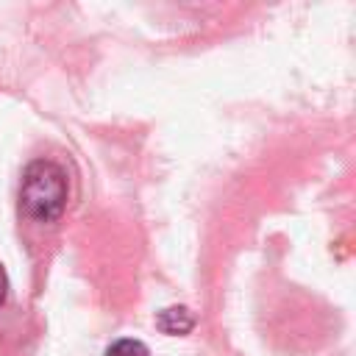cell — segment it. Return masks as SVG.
<instances>
[{
    "mask_svg": "<svg viewBox=\"0 0 356 356\" xmlns=\"http://www.w3.org/2000/svg\"><path fill=\"white\" fill-rule=\"evenodd\" d=\"M70 197L67 170L53 159H33L19 181V209L33 222H56Z\"/></svg>",
    "mask_w": 356,
    "mask_h": 356,
    "instance_id": "obj_1",
    "label": "cell"
},
{
    "mask_svg": "<svg viewBox=\"0 0 356 356\" xmlns=\"http://www.w3.org/2000/svg\"><path fill=\"white\" fill-rule=\"evenodd\" d=\"M156 323H159V328H161L164 334H170V337H184V334H189V331L195 328V317H192V312H189L186 306L161 309Z\"/></svg>",
    "mask_w": 356,
    "mask_h": 356,
    "instance_id": "obj_2",
    "label": "cell"
},
{
    "mask_svg": "<svg viewBox=\"0 0 356 356\" xmlns=\"http://www.w3.org/2000/svg\"><path fill=\"white\" fill-rule=\"evenodd\" d=\"M106 356H150L147 345L134 337H120L106 348Z\"/></svg>",
    "mask_w": 356,
    "mask_h": 356,
    "instance_id": "obj_3",
    "label": "cell"
},
{
    "mask_svg": "<svg viewBox=\"0 0 356 356\" xmlns=\"http://www.w3.org/2000/svg\"><path fill=\"white\" fill-rule=\"evenodd\" d=\"M6 295H8V278H6V273H3V267H0V309H3V303H6Z\"/></svg>",
    "mask_w": 356,
    "mask_h": 356,
    "instance_id": "obj_4",
    "label": "cell"
}]
</instances>
